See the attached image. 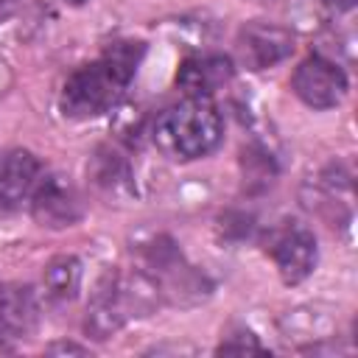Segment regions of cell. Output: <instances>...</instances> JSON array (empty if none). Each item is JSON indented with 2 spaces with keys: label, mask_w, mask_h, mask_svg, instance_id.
Wrapping results in <instances>:
<instances>
[{
  "label": "cell",
  "mask_w": 358,
  "mask_h": 358,
  "mask_svg": "<svg viewBox=\"0 0 358 358\" xmlns=\"http://www.w3.org/2000/svg\"><path fill=\"white\" fill-rule=\"evenodd\" d=\"M145 56V42L117 39L106 50L73 70L59 92V112L67 120H92L117 106L126 87L131 84L140 62Z\"/></svg>",
  "instance_id": "6da1fadb"
},
{
  "label": "cell",
  "mask_w": 358,
  "mask_h": 358,
  "mask_svg": "<svg viewBox=\"0 0 358 358\" xmlns=\"http://www.w3.org/2000/svg\"><path fill=\"white\" fill-rule=\"evenodd\" d=\"M224 134V123L210 98H185L157 115L151 126L154 145L176 162L207 157Z\"/></svg>",
  "instance_id": "7a4b0ae2"
},
{
  "label": "cell",
  "mask_w": 358,
  "mask_h": 358,
  "mask_svg": "<svg viewBox=\"0 0 358 358\" xmlns=\"http://www.w3.org/2000/svg\"><path fill=\"white\" fill-rule=\"evenodd\" d=\"M157 296H159V288L145 274L126 277L117 271H106L87 305L84 330L92 338H109L131 316L145 313L157 302Z\"/></svg>",
  "instance_id": "3957f363"
},
{
  "label": "cell",
  "mask_w": 358,
  "mask_h": 358,
  "mask_svg": "<svg viewBox=\"0 0 358 358\" xmlns=\"http://www.w3.org/2000/svg\"><path fill=\"white\" fill-rule=\"evenodd\" d=\"M268 255L285 285H299L316 268L319 249L313 232L299 221H285L268 235Z\"/></svg>",
  "instance_id": "277c9868"
},
{
  "label": "cell",
  "mask_w": 358,
  "mask_h": 358,
  "mask_svg": "<svg viewBox=\"0 0 358 358\" xmlns=\"http://www.w3.org/2000/svg\"><path fill=\"white\" fill-rule=\"evenodd\" d=\"M291 90L310 109H333L344 101L350 81H347V73L336 62L319 53H310L308 59L296 64L291 76Z\"/></svg>",
  "instance_id": "5b68a950"
},
{
  "label": "cell",
  "mask_w": 358,
  "mask_h": 358,
  "mask_svg": "<svg viewBox=\"0 0 358 358\" xmlns=\"http://www.w3.org/2000/svg\"><path fill=\"white\" fill-rule=\"evenodd\" d=\"M28 210L31 215L36 218L39 227H48V229H64V227H73L78 218H81V199L76 193V187L59 176V173H45L39 176L34 193H31V201H28Z\"/></svg>",
  "instance_id": "8992f818"
},
{
  "label": "cell",
  "mask_w": 358,
  "mask_h": 358,
  "mask_svg": "<svg viewBox=\"0 0 358 358\" xmlns=\"http://www.w3.org/2000/svg\"><path fill=\"white\" fill-rule=\"evenodd\" d=\"M39 176L42 162L31 151L11 148L0 154V221L14 218L22 207H28Z\"/></svg>",
  "instance_id": "52a82bcc"
},
{
  "label": "cell",
  "mask_w": 358,
  "mask_h": 358,
  "mask_svg": "<svg viewBox=\"0 0 358 358\" xmlns=\"http://www.w3.org/2000/svg\"><path fill=\"white\" fill-rule=\"evenodd\" d=\"M235 50L246 70H266L294 53V34L271 22H246L238 31Z\"/></svg>",
  "instance_id": "ba28073f"
},
{
  "label": "cell",
  "mask_w": 358,
  "mask_h": 358,
  "mask_svg": "<svg viewBox=\"0 0 358 358\" xmlns=\"http://www.w3.org/2000/svg\"><path fill=\"white\" fill-rule=\"evenodd\" d=\"M232 73H235V67L227 56L196 53V56L182 59V64L176 70V87L187 98H210L224 84L232 81Z\"/></svg>",
  "instance_id": "9c48e42d"
},
{
  "label": "cell",
  "mask_w": 358,
  "mask_h": 358,
  "mask_svg": "<svg viewBox=\"0 0 358 358\" xmlns=\"http://www.w3.org/2000/svg\"><path fill=\"white\" fill-rule=\"evenodd\" d=\"M39 302L28 285L0 282V344L28 336L36 327Z\"/></svg>",
  "instance_id": "30bf717a"
},
{
  "label": "cell",
  "mask_w": 358,
  "mask_h": 358,
  "mask_svg": "<svg viewBox=\"0 0 358 358\" xmlns=\"http://www.w3.org/2000/svg\"><path fill=\"white\" fill-rule=\"evenodd\" d=\"M42 288H45V299L53 305L73 302L81 288V260L76 255L53 257L42 271Z\"/></svg>",
  "instance_id": "8fae6325"
},
{
  "label": "cell",
  "mask_w": 358,
  "mask_h": 358,
  "mask_svg": "<svg viewBox=\"0 0 358 358\" xmlns=\"http://www.w3.org/2000/svg\"><path fill=\"white\" fill-rule=\"evenodd\" d=\"M92 179L98 187H103L106 193H120L131 185V171L126 165V159L112 151V148H101L92 159Z\"/></svg>",
  "instance_id": "7c38bea8"
},
{
  "label": "cell",
  "mask_w": 358,
  "mask_h": 358,
  "mask_svg": "<svg viewBox=\"0 0 358 358\" xmlns=\"http://www.w3.org/2000/svg\"><path fill=\"white\" fill-rule=\"evenodd\" d=\"M215 352H221V355H266L268 350L260 344V338L255 333L246 330V333H235V336L224 338L215 347Z\"/></svg>",
  "instance_id": "4fadbf2b"
},
{
  "label": "cell",
  "mask_w": 358,
  "mask_h": 358,
  "mask_svg": "<svg viewBox=\"0 0 358 358\" xmlns=\"http://www.w3.org/2000/svg\"><path fill=\"white\" fill-rule=\"evenodd\" d=\"M322 3H324L330 11H338V14H341V11H352V8H355V0H322Z\"/></svg>",
  "instance_id": "5bb4252c"
},
{
  "label": "cell",
  "mask_w": 358,
  "mask_h": 358,
  "mask_svg": "<svg viewBox=\"0 0 358 358\" xmlns=\"http://www.w3.org/2000/svg\"><path fill=\"white\" fill-rule=\"evenodd\" d=\"M48 352H78V355H84L87 350L84 347H76V344H67V341H59V344H50Z\"/></svg>",
  "instance_id": "9a60e30c"
},
{
  "label": "cell",
  "mask_w": 358,
  "mask_h": 358,
  "mask_svg": "<svg viewBox=\"0 0 358 358\" xmlns=\"http://www.w3.org/2000/svg\"><path fill=\"white\" fill-rule=\"evenodd\" d=\"M14 3H17V0H0V20L14 8Z\"/></svg>",
  "instance_id": "2e32d148"
},
{
  "label": "cell",
  "mask_w": 358,
  "mask_h": 358,
  "mask_svg": "<svg viewBox=\"0 0 358 358\" xmlns=\"http://www.w3.org/2000/svg\"><path fill=\"white\" fill-rule=\"evenodd\" d=\"M62 3H67V6H84V3H90V0H62Z\"/></svg>",
  "instance_id": "e0dca14e"
}]
</instances>
